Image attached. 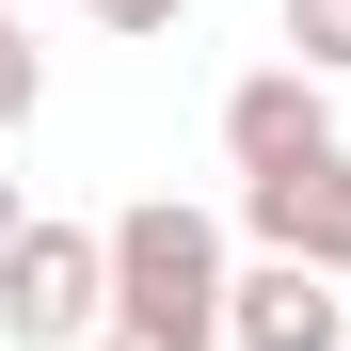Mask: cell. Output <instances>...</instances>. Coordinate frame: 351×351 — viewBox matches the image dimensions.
<instances>
[{"label":"cell","instance_id":"2","mask_svg":"<svg viewBox=\"0 0 351 351\" xmlns=\"http://www.w3.org/2000/svg\"><path fill=\"white\" fill-rule=\"evenodd\" d=\"M96 335H112V223H16L0 351H96Z\"/></svg>","mask_w":351,"mask_h":351},{"label":"cell","instance_id":"6","mask_svg":"<svg viewBox=\"0 0 351 351\" xmlns=\"http://www.w3.org/2000/svg\"><path fill=\"white\" fill-rule=\"evenodd\" d=\"M287 48H304V80H351V0H287Z\"/></svg>","mask_w":351,"mask_h":351},{"label":"cell","instance_id":"9","mask_svg":"<svg viewBox=\"0 0 351 351\" xmlns=\"http://www.w3.org/2000/svg\"><path fill=\"white\" fill-rule=\"evenodd\" d=\"M16 223H32V192H16V176H0V256H16Z\"/></svg>","mask_w":351,"mask_h":351},{"label":"cell","instance_id":"3","mask_svg":"<svg viewBox=\"0 0 351 351\" xmlns=\"http://www.w3.org/2000/svg\"><path fill=\"white\" fill-rule=\"evenodd\" d=\"M240 223H256V256H287V271L351 287V144H319V160L256 176V192H240Z\"/></svg>","mask_w":351,"mask_h":351},{"label":"cell","instance_id":"7","mask_svg":"<svg viewBox=\"0 0 351 351\" xmlns=\"http://www.w3.org/2000/svg\"><path fill=\"white\" fill-rule=\"evenodd\" d=\"M32 96H48V48L16 32V0H0V128H32Z\"/></svg>","mask_w":351,"mask_h":351},{"label":"cell","instance_id":"1","mask_svg":"<svg viewBox=\"0 0 351 351\" xmlns=\"http://www.w3.org/2000/svg\"><path fill=\"white\" fill-rule=\"evenodd\" d=\"M223 223L208 208H176V192H144V208H112V351H223Z\"/></svg>","mask_w":351,"mask_h":351},{"label":"cell","instance_id":"8","mask_svg":"<svg viewBox=\"0 0 351 351\" xmlns=\"http://www.w3.org/2000/svg\"><path fill=\"white\" fill-rule=\"evenodd\" d=\"M80 16H96V32H176L192 0H80Z\"/></svg>","mask_w":351,"mask_h":351},{"label":"cell","instance_id":"10","mask_svg":"<svg viewBox=\"0 0 351 351\" xmlns=\"http://www.w3.org/2000/svg\"><path fill=\"white\" fill-rule=\"evenodd\" d=\"M96 351H112V335H96Z\"/></svg>","mask_w":351,"mask_h":351},{"label":"cell","instance_id":"4","mask_svg":"<svg viewBox=\"0 0 351 351\" xmlns=\"http://www.w3.org/2000/svg\"><path fill=\"white\" fill-rule=\"evenodd\" d=\"M319 144H335V80L256 64L240 96H223V160H240V192H256V176H287V160H319Z\"/></svg>","mask_w":351,"mask_h":351},{"label":"cell","instance_id":"5","mask_svg":"<svg viewBox=\"0 0 351 351\" xmlns=\"http://www.w3.org/2000/svg\"><path fill=\"white\" fill-rule=\"evenodd\" d=\"M335 335H351V287L287 271V256H256L240 287H223V351H335Z\"/></svg>","mask_w":351,"mask_h":351}]
</instances>
